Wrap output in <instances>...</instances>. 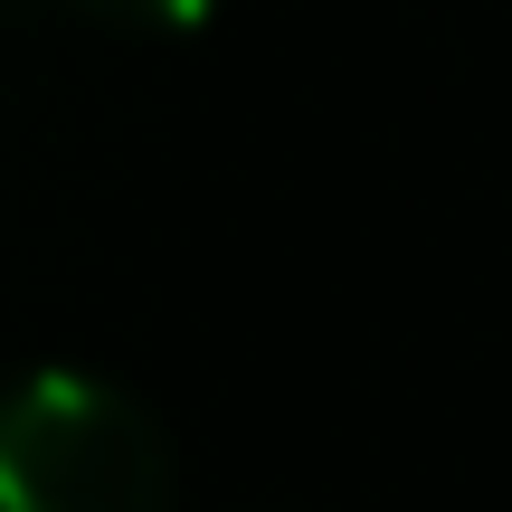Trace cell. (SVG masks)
Segmentation results:
<instances>
[{
  "mask_svg": "<svg viewBox=\"0 0 512 512\" xmlns=\"http://www.w3.org/2000/svg\"><path fill=\"white\" fill-rule=\"evenodd\" d=\"M171 446L114 380L38 370L0 399V512H162Z\"/></svg>",
  "mask_w": 512,
  "mask_h": 512,
  "instance_id": "1",
  "label": "cell"
},
{
  "mask_svg": "<svg viewBox=\"0 0 512 512\" xmlns=\"http://www.w3.org/2000/svg\"><path fill=\"white\" fill-rule=\"evenodd\" d=\"M86 19H114V29H200L219 0H76Z\"/></svg>",
  "mask_w": 512,
  "mask_h": 512,
  "instance_id": "2",
  "label": "cell"
}]
</instances>
